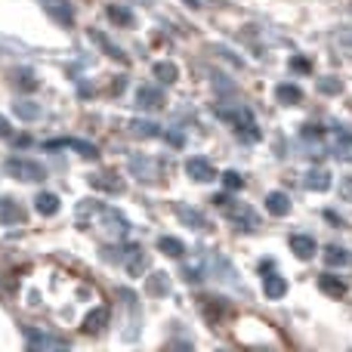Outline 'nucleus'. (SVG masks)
Listing matches in <instances>:
<instances>
[{
  "label": "nucleus",
  "mask_w": 352,
  "mask_h": 352,
  "mask_svg": "<svg viewBox=\"0 0 352 352\" xmlns=\"http://www.w3.org/2000/svg\"><path fill=\"white\" fill-rule=\"evenodd\" d=\"M43 10L62 25H72L74 22V10L68 6V0H43Z\"/></svg>",
  "instance_id": "0eeeda50"
},
{
  "label": "nucleus",
  "mask_w": 352,
  "mask_h": 352,
  "mask_svg": "<svg viewBox=\"0 0 352 352\" xmlns=\"http://www.w3.org/2000/svg\"><path fill=\"white\" fill-rule=\"evenodd\" d=\"M158 250H161V254H167V256H173V260L186 256V244H182L179 238H170V235L158 238Z\"/></svg>",
  "instance_id": "f3484780"
},
{
  "label": "nucleus",
  "mask_w": 352,
  "mask_h": 352,
  "mask_svg": "<svg viewBox=\"0 0 352 352\" xmlns=\"http://www.w3.org/2000/svg\"><path fill=\"white\" fill-rule=\"evenodd\" d=\"M318 287H322L328 297H343V294H346V285H343L340 278H334V275H322V278H318Z\"/></svg>",
  "instance_id": "4be33fe9"
},
{
  "label": "nucleus",
  "mask_w": 352,
  "mask_h": 352,
  "mask_svg": "<svg viewBox=\"0 0 352 352\" xmlns=\"http://www.w3.org/2000/svg\"><path fill=\"white\" fill-rule=\"evenodd\" d=\"M186 173L192 176L195 182H210L217 179V170H213V164L207 158H188L186 161Z\"/></svg>",
  "instance_id": "423d86ee"
},
{
  "label": "nucleus",
  "mask_w": 352,
  "mask_h": 352,
  "mask_svg": "<svg viewBox=\"0 0 352 352\" xmlns=\"http://www.w3.org/2000/svg\"><path fill=\"white\" fill-rule=\"evenodd\" d=\"M340 192H343V198H352V176H346V179H343Z\"/></svg>",
  "instance_id": "72a5a7b5"
},
{
  "label": "nucleus",
  "mask_w": 352,
  "mask_h": 352,
  "mask_svg": "<svg viewBox=\"0 0 352 352\" xmlns=\"http://www.w3.org/2000/svg\"><path fill=\"white\" fill-rule=\"evenodd\" d=\"M303 186L309 192H328L331 188V173L328 170H309L303 176Z\"/></svg>",
  "instance_id": "2eb2a0df"
},
{
  "label": "nucleus",
  "mask_w": 352,
  "mask_h": 352,
  "mask_svg": "<svg viewBox=\"0 0 352 352\" xmlns=\"http://www.w3.org/2000/svg\"><path fill=\"white\" fill-rule=\"evenodd\" d=\"M12 84H16V90H22V93H31V90H37V78L31 72H16L12 74Z\"/></svg>",
  "instance_id": "393cba45"
},
{
  "label": "nucleus",
  "mask_w": 352,
  "mask_h": 352,
  "mask_svg": "<svg viewBox=\"0 0 352 352\" xmlns=\"http://www.w3.org/2000/svg\"><path fill=\"white\" fill-rule=\"evenodd\" d=\"M3 170L19 182H41L47 179V167L37 164V161H28V158H10L3 164Z\"/></svg>",
  "instance_id": "f257e3e1"
},
{
  "label": "nucleus",
  "mask_w": 352,
  "mask_h": 352,
  "mask_svg": "<svg viewBox=\"0 0 352 352\" xmlns=\"http://www.w3.org/2000/svg\"><path fill=\"white\" fill-rule=\"evenodd\" d=\"M25 219V210L16 204L12 198H3L0 201V223L3 226H12V223H22Z\"/></svg>",
  "instance_id": "4468645a"
},
{
  "label": "nucleus",
  "mask_w": 352,
  "mask_h": 352,
  "mask_svg": "<svg viewBox=\"0 0 352 352\" xmlns=\"http://www.w3.org/2000/svg\"><path fill=\"white\" fill-rule=\"evenodd\" d=\"M188 3H192V6H198V3H201V0H188Z\"/></svg>",
  "instance_id": "58836bf2"
},
{
  "label": "nucleus",
  "mask_w": 352,
  "mask_h": 352,
  "mask_svg": "<svg viewBox=\"0 0 352 352\" xmlns=\"http://www.w3.org/2000/svg\"><path fill=\"white\" fill-rule=\"evenodd\" d=\"M266 210L272 213V217H287V213H291V198H287L285 192H269L266 195Z\"/></svg>",
  "instance_id": "f8f14e48"
},
{
  "label": "nucleus",
  "mask_w": 352,
  "mask_h": 352,
  "mask_svg": "<svg viewBox=\"0 0 352 352\" xmlns=\"http://www.w3.org/2000/svg\"><path fill=\"white\" fill-rule=\"evenodd\" d=\"M146 291H148V297H167V294H170V275L152 272L146 281Z\"/></svg>",
  "instance_id": "9b49d317"
},
{
  "label": "nucleus",
  "mask_w": 352,
  "mask_h": 352,
  "mask_svg": "<svg viewBox=\"0 0 352 352\" xmlns=\"http://www.w3.org/2000/svg\"><path fill=\"white\" fill-rule=\"evenodd\" d=\"M223 182L229 188H241L244 186V179H241V173H235V170H229V173H223Z\"/></svg>",
  "instance_id": "473e14b6"
},
{
  "label": "nucleus",
  "mask_w": 352,
  "mask_h": 352,
  "mask_svg": "<svg viewBox=\"0 0 352 352\" xmlns=\"http://www.w3.org/2000/svg\"><path fill=\"white\" fill-rule=\"evenodd\" d=\"M210 78H213V87H217V93H232V84L219 72H210Z\"/></svg>",
  "instance_id": "2f4dec72"
},
{
  "label": "nucleus",
  "mask_w": 352,
  "mask_h": 352,
  "mask_svg": "<svg viewBox=\"0 0 352 352\" xmlns=\"http://www.w3.org/2000/svg\"><path fill=\"white\" fill-rule=\"evenodd\" d=\"M0 136H12V127H10V121H6L3 115H0Z\"/></svg>",
  "instance_id": "f704fd0d"
},
{
  "label": "nucleus",
  "mask_w": 352,
  "mask_h": 352,
  "mask_svg": "<svg viewBox=\"0 0 352 352\" xmlns=\"http://www.w3.org/2000/svg\"><path fill=\"white\" fill-rule=\"evenodd\" d=\"M155 78L164 80V84H176L179 72H176V65H170V62H158V65H155Z\"/></svg>",
  "instance_id": "cd10ccee"
},
{
  "label": "nucleus",
  "mask_w": 352,
  "mask_h": 352,
  "mask_svg": "<svg viewBox=\"0 0 352 352\" xmlns=\"http://www.w3.org/2000/svg\"><path fill=\"white\" fill-rule=\"evenodd\" d=\"M263 294L269 300H281L287 294V281L281 275H269V278H263Z\"/></svg>",
  "instance_id": "dca6fc26"
},
{
  "label": "nucleus",
  "mask_w": 352,
  "mask_h": 352,
  "mask_svg": "<svg viewBox=\"0 0 352 352\" xmlns=\"http://www.w3.org/2000/svg\"><path fill=\"white\" fill-rule=\"evenodd\" d=\"M167 105V99H164V93L158 90V87H140L136 90V109H142V111H161Z\"/></svg>",
  "instance_id": "7ed1b4c3"
},
{
  "label": "nucleus",
  "mask_w": 352,
  "mask_h": 352,
  "mask_svg": "<svg viewBox=\"0 0 352 352\" xmlns=\"http://www.w3.org/2000/svg\"><path fill=\"white\" fill-rule=\"evenodd\" d=\"M74 148V152H80L84 158H99V148L93 146V142H84V140H53L47 142V148Z\"/></svg>",
  "instance_id": "6e6552de"
},
{
  "label": "nucleus",
  "mask_w": 352,
  "mask_h": 352,
  "mask_svg": "<svg viewBox=\"0 0 352 352\" xmlns=\"http://www.w3.org/2000/svg\"><path fill=\"white\" fill-rule=\"evenodd\" d=\"M291 250L300 256V260H312L316 250H318V244H316L312 235H291Z\"/></svg>",
  "instance_id": "9d476101"
},
{
  "label": "nucleus",
  "mask_w": 352,
  "mask_h": 352,
  "mask_svg": "<svg viewBox=\"0 0 352 352\" xmlns=\"http://www.w3.org/2000/svg\"><path fill=\"white\" fill-rule=\"evenodd\" d=\"M34 207H37V213H43V217H53V213L59 210V198H56L53 192H41L34 198Z\"/></svg>",
  "instance_id": "a211bd4d"
},
{
  "label": "nucleus",
  "mask_w": 352,
  "mask_h": 352,
  "mask_svg": "<svg viewBox=\"0 0 352 352\" xmlns=\"http://www.w3.org/2000/svg\"><path fill=\"white\" fill-rule=\"evenodd\" d=\"M232 223H235V229H241V232H254L256 229V219H254V213H250V210L232 213Z\"/></svg>",
  "instance_id": "bb28decb"
},
{
  "label": "nucleus",
  "mask_w": 352,
  "mask_h": 352,
  "mask_svg": "<svg viewBox=\"0 0 352 352\" xmlns=\"http://www.w3.org/2000/svg\"><path fill=\"white\" fill-rule=\"evenodd\" d=\"M294 68H297V72H309L312 62H306V59H294Z\"/></svg>",
  "instance_id": "e433bc0d"
},
{
  "label": "nucleus",
  "mask_w": 352,
  "mask_h": 352,
  "mask_svg": "<svg viewBox=\"0 0 352 352\" xmlns=\"http://www.w3.org/2000/svg\"><path fill=\"white\" fill-rule=\"evenodd\" d=\"M12 115L22 118V121H37V118H41V109H37L34 102H19V105H12Z\"/></svg>",
  "instance_id": "a878e982"
},
{
  "label": "nucleus",
  "mask_w": 352,
  "mask_h": 352,
  "mask_svg": "<svg viewBox=\"0 0 352 352\" xmlns=\"http://www.w3.org/2000/svg\"><path fill=\"white\" fill-rule=\"evenodd\" d=\"M90 37H93V41L99 43V47L105 50V53L111 56V59H118V62H127V56H124V50H118V47H115V43H111V41H105V37H102V31L90 28Z\"/></svg>",
  "instance_id": "5701e85b"
},
{
  "label": "nucleus",
  "mask_w": 352,
  "mask_h": 352,
  "mask_svg": "<svg viewBox=\"0 0 352 352\" xmlns=\"http://www.w3.org/2000/svg\"><path fill=\"white\" fill-rule=\"evenodd\" d=\"M109 318H111V309L109 306H99V309H93V312H87V318H84V331L87 334H99V331L109 324Z\"/></svg>",
  "instance_id": "1a4fd4ad"
},
{
  "label": "nucleus",
  "mask_w": 352,
  "mask_h": 352,
  "mask_svg": "<svg viewBox=\"0 0 352 352\" xmlns=\"http://www.w3.org/2000/svg\"><path fill=\"white\" fill-rule=\"evenodd\" d=\"M25 340H28L31 349H68V340H62V337H53V334H41V331H31L25 328Z\"/></svg>",
  "instance_id": "20e7f679"
},
{
  "label": "nucleus",
  "mask_w": 352,
  "mask_h": 352,
  "mask_svg": "<svg viewBox=\"0 0 352 352\" xmlns=\"http://www.w3.org/2000/svg\"><path fill=\"white\" fill-rule=\"evenodd\" d=\"M318 90L328 93V96H337V93L343 90V80L340 78H322L318 80Z\"/></svg>",
  "instance_id": "c756f323"
},
{
  "label": "nucleus",
  "mask_w": 352,
  "mask_h": 352,
  "mask_svg": "<svg viewBox=\"0 0 352 352\" xmlns=\"http://www.w3.org/2000/svg\"><path fill=\"white\" fill-rule=\"evenodd\" d=\"M337 37H340L343 43H349V47H352V28H340V31H337Z\"/></svg>",
  "instance_id": "c9c22d12"
},
{
  "label": "nucleus",
  "mask_w": 352,
  "mask_h": 352,
  "mask_svg": "<svg viewBox=\"0 0 352 352\" xmlns=\"http://www.w3.org/2000/svg\"><path fill=\"white\" fill-rule=\"evenodd\" d=\"M130 133L140 136V140H152V136H161V127L155 121H133L130 124Z\"/></svg>",
  "instance_id": "6ab92c4d"
},
{
  "label": "nucleus",
  "mask_w": 352,
  "mask_h": 352,
  "mask_svg": "<svg viewBox=\"0 0 352 352\" xmlns=\"http://www.w3.org/2000/svg\"><path fill=\"white\" fill-rule=\"evenodd\" d=\"M219 118H226V121H232V127H235V133L241 136L244 142H256L260 140V127L254 124V118H250V111H241V109H235V111H226V109H219Z\"/></svg>",
  "instance_id": "f03ea898"
},
{
  "label": "nucleus",
  "mask_w": 352,
  "mask_h": 352,
  "mask_svg": "<svg viewBox=\"0 0 352 352\" xmlns=\"http://www.w3.org/2000/svg\"><path fill=\"white\" fill-rule=\"evenodd\" d=\"M109 19H111V22H118V25H130V22H133V16H130L124 6H109Z\"/></svg>",
  "instance_id": "7c9ffc66"
},
{
  "label": "nucleus",
  "mask_w": 352,
  "mask_h": 352,
  "mask_svg": "<svg viewBox=\"0 0 352 352\" xmlns=\"http://www.w3.org/2000/svg\"><path fill=\"white\" fill-rule=\"evenodd\" d=\"M176 217H179L186 226H192V229H204V217H201L198 210H192V207H186V204H176Z\"/></svg>",
  "instance_id": "412c9836"
},
{
  "label": "nucleus",
  "mask_w": 352,
  "mask_h": 352,
  "mask_svg": "<svg viewBox=\"0 0 352 352\" xmlns=\"http://www.w3.org/2000/svg\"><path fill=\"white\" fill-rule=\"evenodd\" d=\"M130 254H133V256H130V260H127V272H130V275H142V272H146V269H148V256L142 254V248H140V244H136V248L130 250Z\"/></svg>",
  "instance_id": "aec40b11"
},
{
  "label": "nucleus",
  "mask_w": 352,
  "mask_h": 352,
  "mask_svg": "<svg viewBox=\"0 0 352 352\" xmlns=\"http://www.w3.org/2000/svg\"><path fill=\"white\" fill-rule=\"evenodd\" d=\"M324 263H328V266H349L352 256L346 248H334V244H331V248L324 250Z\"/></svg>",
  "instance_id": "b1692460"
},
{
  "label": "nucleus",
  "mask_w": 352,
  "mask_h": 352,
  "mask_svg": "<svg viewBox=\"0 0 352 352\" xmlns=\"http://www.w3.org/2000/svg\"><path fill=\"white\" fill-rule=\"evenodd\" d=\"M90 186L93 188H102V192H115V195L124 192V182L118 179L115 173H93L90 176Z\"/></svg>",
  "instance_id": "ddd939ff"
},
{
  "label": "nucleus",
  "mask_w": 352,
  "mask_h": 352,
  "mask_svg": "<svg viewBox=\"0 0 352 352\" xmlns=\"http://www.w3.org/2000/svg\"><path fill=\"white\" fill-rule=\"evenodd\" d=\"M275 93H278V99H281V102H287V105H297L300 99H303V93H300L294 84H281Z\"/></svg>",
  "instance_id": "c85d7f7f"
},
{
  "label": "nucleus",
  "mask_w": 352,
  "mask_h": 352,
  "mask_svg": "<svg viewBox=\"0 0 352 352\" xmlns=\"http://www.w3.org/2000/svg\"><path fill=\"white\" fill-rule=\"evenodd\" d=\"M124 80H127V78H118V84L111 87V93H121V90H124Z\"/></svg>",
  "instance_id": "4c0bfd02"
},
{
  "label": "nucleus",
  "mask_w": 352,
  "mask_h": 352,
  "mask_svg": "<svg viewBox=\"0 0 352 352\" xmlns=\"http://www.w3.org/2000/svg\"><path fill=\"white\" fill-rule=\"evenodd\" d=\"M130 170L136 173L140 182H158V164L148 161L146 155H133V158H130Z\"/></svg>",
  "instance_id": "39448f33"
}]
</instances>
